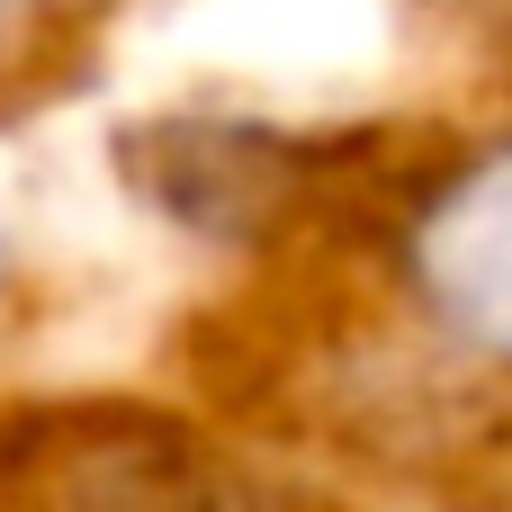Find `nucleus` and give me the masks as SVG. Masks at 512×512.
Listing matches in <instances>:
<instances>
[{
	"label": "nucleus",
	"instance_id": "1",
	"mask_svg": "<svg viewBox=\"0 0 512 512\" xmlns=\"http://www.w3.org/2000/svg\"><path fill=\"white\" fill-rule=\"evenodd\" d=\"M351 234L387 342L432 387H512V117L360 162Z\"/></svg>",
	"mask_w": 512,
	"mask_h": 512
},
{
	"label": "nucleus",
	"instance_id": "2",
	"mask_svg": "<svg viewBox=\"0 0 512 512\" xmlns=\"http://www.w3.org/2000/svg\"><path fill=\"white\" fill-rule=\"evenodd\" d=\"M9 512H333L306 477L198 432L162 405H63L0 414Z\"/></svg>",
	"mask_w": 512,
	"mask_h": 512
},
{
	"label": "nucleus",
	"instance_id": "3",
	"mask_svg": "<svg viewBox=\"0 0 512 512\" xmlns=\"http://www.w3.org/2000/svg\"><path fill=\"white\" fill-rule=\"evenodd\" d=\"M81 36V0H0V99L45 81Z\"/></svg>",
	"mask_w": 512,
	"mask_h": 512
},
{
	"label": "nucleus",
	"instance_id": "4",
	"mask_svg": "<svg viewBox=\"0 0 512 512\" xmlns=\"http://www.w3.org/2000/svg\"><path fill=\"white\" fill-rule=\"evenodd\" d=\"M9 315H18V234L0 225V333H9Z\"/></svg>",
	"mask_w": 512,
	"mask_h": 512
}]
</instances>
